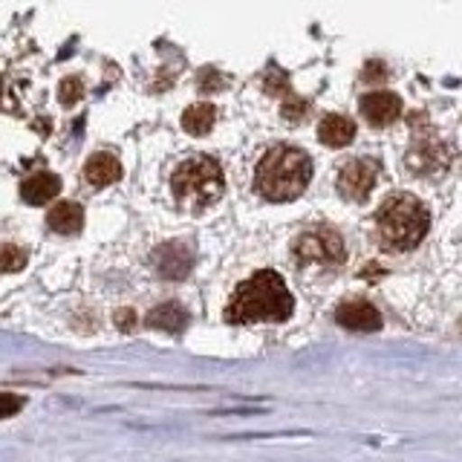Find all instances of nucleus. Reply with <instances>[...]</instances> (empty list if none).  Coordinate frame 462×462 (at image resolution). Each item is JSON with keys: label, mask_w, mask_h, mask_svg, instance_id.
Listing matches in <instances>:
<instances>
[{"label": "nucleus", "mask_w": 462, "mask_h": 462, "mask_svg": "<svg viewBox=\"0 0 462 462\" xmlns=\"http://www.w3.org/2000/svg\"><path fill=\"white\" fill-rule=\"evenodd\" d=\"M318 139H321L327 148H346L356 139V122L346 119V116H324V122L318 125Z\"/></svg>", "instance_id": "f8f14e48"}, {"label": "nucleus", "mask_w": 462, "mask_h": 462, "mask_svg": "<svg viewBox=\"0 0 462 462\" xmlns=\"http://www.w3.org/2000/svg\"><path fill=\"white\" fill-rule=\"evenodd\" d=\"M408 168L413 173H428V171H439L442 168V156H439V144H419L408 153Z\"/></svg>", "instance_id": "dca6fc26"}, {"label": "nucleus", "mask_w": 462, "mask_h": 462, "mask_svg": "<svg viewBox=\"0 0 462 462\" xmlns=\"http://www.w3.org/2000/svg\"><path fill=\"white\" fill-rule=\"evenodd\" d=\"M292 257L300 266H310V263L341 266L346 260V249H344V240L338 237L336 228L318 226V228H310V231H303V235L295 237Z\"/></svg>", "instance_id": "39448f33"}, {"label": "nucleus", "mask_w": 462, "mask_h": 462, "mask_svg": "<svg viewBox=\"0 0 462 462\" xmlns=\"http://www.w3.org/2000/svg\"><path fill=\"white\" fill-rule=\"evenodd\" d=\"M292 310H295V298L286 289L281 274L272 269H260L237 286V292L231 295L223 318L237 327L260 324V321L281 324L292 315Z\"/></svg>", "instance_id": "f257e3e1"}, {"label": "nucleus", "mask_w": 462, "mask_h": 462, "mask_svg": "<svg viewBox=\"0 0 462 462\" xmlns=\"http://www.w3.org/2000/svg\"><path fill=\"white\" fill-rule=\"evenodd\" d=\"M79 98H81V79H67L61 84V101L64 105H76Z\"/></svg>", "instance_id": "a211bd4d"}, {"label": "nucleus", "mask_w": 462, "mask_h": 462, "mask_svg": "<svg viewBox=\"0 0 462 462\" xmlns=\"http://www.w3.org/2000/svg\"><path fill=\"white\" fill-rule=\"evenodd\" d=\"M310 180H312L310 156L298 148H289V144H278V148L266 151L254 171V188L269 202L298 199L307 191Z\"/></svg>", "instance_id": "f03ea898"}, {"label": "nucleus", "mask_w": 462, "mask_h": 462, "mask_svg": "<svg viewBox=\"0 0 462 462\" xmlns=\"http://www.w3.org/2000/svg\"><path fill=\"white\" fill-rule=\"evenodd\" d=\"M144 324H148L151 329H165V332H171V336H180V332L188 327V312L182 310V303H177V300L159 303V307H153L148 312Z\"/></svg>", "instance_id": "ddd939ff"}, {"label": "nucleus", "mask_w": 462, "mask_h": 462, "mask_svg": "<svg viewBox=\"0 0 462 462\" xmlns=\"http://www.w3.org/2000/svg\"><path fill=\"white\" fill-rule=\"evenodd\" d=\"M379 180V165L373 159H353L338 171V194L350 202H365Z\"/></svg>", "instance_id": "423d86ee"}, {"label": "nucleus", "mask_w": 462, "mask_h": 462, "mask_svg": "<svg viewBox=\"0 0 462 462\" xmlns=\"http://www.w3.org/2000/svg\"><path fill=\"white\" fill-rule=\"evenodd\" d=\"M151 263H153L156 274H162V278H171V281H180V278H185L188 272H191L194 254L180 240L177 243H162L159 249H153Z\"/></svg>", "instance_id": "0eeeda50"}, {"label": "nucleus", "mask_w": 462, "mask_h": 462, "mask_svg": "<svg viewBox=\"0 0 462 462\" xmlns=\"http://www.w3.org/2000/svg\"><path fill=\"white\" fill-rule=\"evenodd\" d=\"M358 107H361V116L367 119V125L387 127L402 116V98L396 93L379 90V93H367L365 98H361Z\"/></svg>", "instance_id": "1a4fd4ad"}, {"label": "nucleus", "mask_w": 462, "mask_h": 462, "mask_svg": "<svg viewBox=\"0 0 462 462\" xmlns=\"http://www.w3.org/2000/svg\"><path fill=\"white\" fill-rule=\"evenodd\" d=\"M214 119H217L214 105H208V101H199V105H191L182 113V127L191 136H206L208 130L214 127Z\"/></svg>", "instance_id": "2eb2a0df"}, {"label": "nucleus", "mask_w": 462, "mask_h": 462, "mask_svg": "<svg viewBox=\"0 0 462 462\" xmlns=\"http://www.w3.org/2000/svg\"><path fill=\"white\" fill-rule=\"evenodd\" d=\"M21 404H23V399L9 396V393H0V416H12V413H18V411H21Z\"/></svg>", "instance_id": "6ab92c4d"}, {"label": "nucleus", "mask_w": 462, "mask_h": 462, "mask_svg": "<svg viewBox=\"0 0 462 462\" xmlns=\"http://www.w3.org/2000/svg\"><path fill=\"white\" fill-rule=\"evenodd\" d=\"M336 321L350 332H375L382 329V312L370 300H344L336 310Z\"/></svg>", "instance_id": "6e6552de"}, {"label": "nucleus", "mask_w": 462, "mask_h": 462, "mask_svg": "<svg viewBox=\"0 0 462 462\" xmlns=\"http://www.w3.org/2000/svg\"><path fill=\"white\" fill-rule=\"evenodd\" d=\"M47 226L55 235H79L84 226V211L79 202H58L47 214Z\"/></svg>", "instance_id": "4468645a"}, {"label": "nucleus", "mask_w": 462, "mask_h": 462, "mask_svg": "<svg viewBox=\"0 0 462 462\" xmlns=\"http://www.w3.org/2000/svg\"><path fill=\"white\" fill-rule=\"evenodd\" d=\"M122 177V165L113 153H93L84 165V180L93 188H107Z\"/></svg>", "instance_id": "9d476101"}, {"label": "nucleus", "mask_w": 462, "mask_h": 462, "mask_svg": "<svg viewBox=\"0 0 462 462\" xmlns=\"http://www.w3.org/2000/svg\"><path fill=\"white\" fill-rule=\"evenodd\" d=\"M26 266V252L14 243L0 245V272H21Z\"/></svg>", "instance_id": "f3484780"}, {"label": "nucleus", "mask_w": 462, "mask_h": 462, "mask_svg": "<svg viewBox=\"0 0 462 462\" xmlns=\"http://www.w3.org/2000/svg\"><path fill=\"white\" fill-rule=\"evenodd\" d=\"M223 188H226L223 168L211 156L185 159L171 177L173 199L180 202V208L191 214H202L208 206H214V202L223 197Z\"/></svg>", "instance_id": "20e7f679"}, {"label": "nucleus", "mask_w": 462, "mask_h": 462, "mask_svg": "<svg viewBox=\"0 0 462 462\" xmlns=\"http://www.w3.org/2000/svg\"><path fill=\"white\" fill-rule=\"evenodd\" d=\"M58 191H61V180L50 171H38L21 185V197H23V202H29V206H43V202L58 197Z\"/></svg>", "instance_id": "9b49d317"}, {"label": "nucleus", "mask_w": 462, "mask_h": 462, "mask_svg": "<svg viewBox=\"0 0 462 462\" xmlns=\"http://www.w3.org/2000/svg\"><path fill=\"white\" fill-rule=\"evenodd\" d=\"M430 228L428 208L411 194H393L375 214V235L384 252H411L416 249Z\"/></svg>", "instance_id": "7ed1b4c3"}, {"label": "nucleus", "mask_w": 462, "mask_h": 462, "mask_svg": "<svg viewBox=\"0 0 462 462\" xmlns=\"http://www.w3.org/2000/svg\"><path fill=\"white\" fill-rule=\"evenodd\" d=\"M116 321H119V324H125V327H130V321H134V312H130V310H125L119 318H116Z\"/></svg>", "instance_id": "aec40b11"}]
</instances>
